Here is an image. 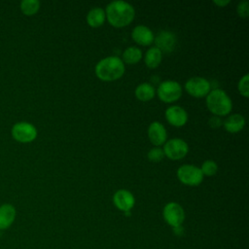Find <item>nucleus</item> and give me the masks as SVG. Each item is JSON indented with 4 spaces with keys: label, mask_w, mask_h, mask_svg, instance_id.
I'll return each instance as SVG.
<instances>
[{
    "label": "nucleus",
    "mask_w": 249,
    "mask_h": 249,
    "mask_svg": "<svg viewBox=\"0 0 249 249\" xmlns=\"http://www.w3.org/2000/svg\"><path fill=\"white\" fill-rule=\"evenodd\" d=\"M185 88L191 95L202 97L209 93L210 83L202 77H193L186 82Z\"/></svg>",
    "instance_id": "nucleus-9"
},
{
    "label": "nucleus",
    "mask_w": 249,
    "mask_h": 249,
    "mask_svg": "<svg viewBox=\"0 0 249 249\" xmlns=\"http://www.w3.org/2000/svg\"><path fill=\"white\" fill-rule=\"evenodd\" d=\"M113 202L118 209L127 212L134 206L135 199L130 192L126 190H119L114 194Z\"/></svg>",
    "instance_id": "nucleus-10"
},
{
    "label": "nucleus",
    "mask_w": 249,
    "mask_h": 249,
    "mask_svg": "<svg viewBox=\"0 0 249 249\" xmlns=\"http://www.w3.org/2000/svg\"><path fill=\"white\" fill-rule=\"evenodd\" d=\"M214 3H215L216 5H218V6H226L227 4L230 3V0H218V1L215 0Z\"/></svg>",
    "instance_id": "nucleus-28"
},
{
    "label": "nucleus",
    "mask_w": 249,
    "mask_h": 249,
    "mask_svg": "<svg viewBox=\"0 0 249 249\" xmlns=\"http://www.w3.org/2000/svg\"><path fill=\"white\" fill-rule=\"evenodd\" d=\"M161 52L157 47L150 48L145 54V63L150 68L157 67L161 60Z\"/></svg>",
    "instance_id": "nucleus-19"
},
{
    "label": "nucleus",
    "mask_w": 249,
    "mask_h": 249,
    "mask_svg": "<svg viewBox=\"0 0 249 249\" xmlns=\"http://www.w3.org/2000/svg\"><path fill=\"white\" fill-rule=\"evenodd\" d=\"M165 117L167 121L175 125V126H182L186 124L188 120L187 112L180 106H170L165 111Z\"/></svg>",
    "instance_id": "nucleus-13"
},
{
    "label": "nucleus",
    "mask_w": 249,
    "mask_h": 249,
    "mask_svg": "<svg viewBox=\"0 0 249 249\" xmlns=\"http://www.w3.org/2000/svg\"><path fill=\"white\" fill-rule=\"evenodd\" d=\"M206 104L208 109L215 115L224 116L231 110V100L223 89H213L206 97Z\"/></svg>",
    "instance_id": "nucleus-3"
},
{
    "label": "nucleus",
    "mask_w": 249,
    "mask_h": 249,
    "mask_svg": "<svg viewBox=\"0 0 249 249\" xmlns=\"http://www.w3.org/2000/svg\"><path fill=\"white\" fill-rule=\"evenodd\" d=\"M177 177L186 185L196 186L202 181L203 174L200 168L192 164H184L178 168Z\"/></svg>",
    "instance_id": "nucleus-5"
},
{
    "label": "nucleus",
    "mask_w": 249,
    "mask_h": 249,
    "mask_svg": "<svg viewBox=\"0 0 249 249\" xmlns=\"http://www.w3.org/2000/svg\"><path fill=\"white\" fill-rule=\"evenodd\" d=\"M156 46L160 52L164 53H169L173 51L175 44H176V37L174 33L167 31V30H162L159 32L157 35L156 39Z\"/></svg>",
    "instance_id": "nucleus-11"
},
{
    "label": "nucleus",
    "mask_w": 249,
    "mask_h": 249,
    "mask_svg": "<svg viewBox=\"0 0 249 249\" xmlns=\"http://www.w3.org/2000/svg\"><path fill=\"white\" fill-rule=\"evenodd\" d=\"M163 156H164V153L160 148H152L148 152V159L152 161H156V162L160 161L162 160Z\"/></svg>",
    "instance_id": "nucleus-23"
},
{
    "label": "nucleus",
    "mask_w": 249,
    "mask_h": 249,
    "mask_svg": "<svg viewBox=\"0 0 249 249\" xmlns=\"http://www.w3.org/2000/svg\"><path fill=\"white\" fill-rule=\"evenodd\" d=\"M237 13L242 18H247L249 15V4L246 0H243L237 5Z\"/></svg>",
    "instance_id": "nucleus-25"
},
{
    "label": "nucleus",
    "mask_w": 249,
    "mask_h": 249,
    "mask_svg": "<svg viewBox=\"0 0 249 249\" xmlns=\"http://www.w3.org/2000/svg\"><path fill=\"white\" fill-rule=\"evenodd\" d=\"M17 210L14 205L4 203L0 205V231L8 230L15 222Z\"/></svg>",
    "instance_id": "nucleus-12"
},
{
    "label": "nucleus",
    "mask_w": 249,
    "mask_h": 249,
    "mask_svg": "<svg viewBox=\"0 0 249 249\" xmlns=\"http://www.w3.org/2000/svg\"><path fill=\"white\" fill-rule=\"evenodd\" d=\"M142 56V52L137 47H128L124 50L123 53V59L128 64L136 63L140 60Z\"/></svg>",
    "instance_id": "nucleus-20"
},
{
    "label": "nucleus",
    "mask_w": 249,
    "mask_h": 249,
    "mask_svg": "<svg viewBox=\"0 0 249 249\" xmlns=\"http://www.w3.org/2000/svg\"><path fill=\"white\" fill-rule=\"evenodd\" d=\"M188 150V144L184 140L180 138H173L164 144L162 151L169 159L179 160L187 155Z\"/></svg>",
    "instance_id": "nucleus-8"
},
{
    "label": "nucleus",
    "mask_w": 249,
    "mask_h": 249,
    "mask_svg": "<svg viewBox=\"0 0 249 249\" xmlns=\"http://www.w3.org/2000/svg\"><path fill=\"white\" fill-rule=\"evenodd\" d=\"M244 124H245V120L239 114H233V115L228 117L224 123V126H225L226 130H228L229 132H231V133H235V132H238L239 130H241L243 128Z\"/></svg>",
    "instance_id": "nucleus-16"
},
{
    "label": "nucleus",
    "mask_w": 249,
    "mask_h": 249,
    "mask_svg": "<svg viewBox=\"0 0 249 249\" xmlns=\"http://www.w3.org/2000/svg\"><path fill=\"white\" fill-rule=\"evenodd\" d=\"M148 136L154 145H161L166 140V130L162 124L160 122H154L149 125Z\"/></svg>",
    "instance_id": "nucleus-14"
},
{
    "label": "nucleus",
    "mask_w": 249,
    "mask_h": 249,
    "mask_svg": "<svg viewBox=\"0 0 249 249\" xmlns=\"http://www.w3.org/2000/svg\"><path fill=\"white\" fill-rule=\"evenodd\" d=\"M105 16H107L108 21L112 25L122 27L132 21L134 18V9L127 2L116 0L107 5Z\"/></svg>",
    "instance_id": "nucleus-1"
},
{
    "label": "nucleus",
    "mask_w": 249,
    "mask_h": 249,
    "mask_svg": "<svg viewBox=\"0 0 249 249\" xmlns=\"http://www.w3.org/2000/svg\"><path fill=\"white\" fill-rule=\"evenodd\" d=\"M104 19H105V12L99 7L92 8L87 16L88 23L92 27L100 26L104 22Z\"/></svg>",
    "instance_id": "nucleus-17"
},
{
    "label": "nucleus",
    "mask_w": 249,
    "mask_h": 249,
    "mask_svg": "<svg viewBox=\"0 0 249 249\" xmlns=\"http://www.w3.org/2000/svg\"><path fill=\"white\" fill-rule=\"evenodd\" d=\"M135 95L141 101H148L154 97L155 89L148 83L140 84L135 89Z\"/></svg>",
    "instance_id": "nucleus-18"
},
{
    "label": "nucleus",
    "mask_w": 249,
    "mask_h": 249,
    "mask_svg": "<svg viewBox=\"0 0 249 249\" xmlns=\"http://www.w3.org/2000/svg\"><path fill=\"white\" fill-rule=\"evenodd\" d=\"M173 232L177 235V236H182L184 233V228L181 226H177L173 228Z\"/></svg>",
    "instance_id": "nucleus-27"
},
{
    "label": "nucleus",
    "mask_w": 249,
    "mask_h": 249,
    "mask_svg": "<svg viewBox=\"0 0 249 249\" xmlns=\"http://www.w3.org/2000/svg\"><path fill=\"white\" fill-rule=\"evenodd\" d=\"M40 2L38 0H23L20 2V10L25 16H32L38 12Z\"/></svg>",
    "instance_id": "nucleus-21"
},
{
    "label": "nucleus",
    "mask_w": 249,
    "mask_h": 249,
    "mask_svg": "<svg viewBox=\"0 0 249 249\" xmlns=\"http://www.w3.org/2000/svg\"><path fill=\"white\" fill-rule=\"evenodd\" d=\"M248 80H249V75L246 74L244 75L240 80H239V83H238V89L240 91V93L247 97L248 94H249V88H248Z\"/></svg>",
    "instance_id": "nucleus-24"
},
{
    "label": "nucleus",
    "mask_w": 249,
    "mask_h": 249,
    "mask_svg": "<svg viewBox=\"0 0 249 249\" xmlns=\"http://www.w3.org/2000/svg\"><path fill=\"white\" fill-rule=\"evenodd\" d=\"M124 64L118 56H108L97 62L95 66L96 76L103 81H113L123 76Z\"/></svg>",
    "instance_id": "nucleus-2"
},
{
    "label": "nucleus",
    "mask_w": 249,
    "mask_h": 249,
    "mask_svg": "<svg viewBox=\"0 0 249 249\" xmlns=\"http://www.w3.org/2000/svg\"><path fill=\"white\" fill-rule=\"evenodd\" d=\"M182 94V88L175 81H164L158 88V95L164 102L176 101Z\"/></svg>",
    "instance_id": "nucleus-6"
},
{
    "label": "nucleus",
    "mask_w": 249,
    "mask_h": 249,
    "mask_svg": "<svg viewBox=\"0 0 249 249\" xmlns=\"http://www.w3.org/2000/svg\"><path fill=\"white\" fill-rule=\"evenodd\" d=\"M131 36L133 40L143 46L150 45L154 41V34L150 28L145 25H137L132 30Z\"/></svg>",
    "instance_id": "nucleus-15"
},
{
    "label": "nucleus",
    "mask_w": 249,
    "mask_h": 249,
    "mask_svg": "<svg viewBox=\"0 0 249 249\" xmlns=\"http://www.w3.org/2000/svg\"><path fill=\"white\" fill-rule=\"evenodd\" d=\"M11 132L14 139L20 143L32 142L37 136L36 127L27 122L16 123L13 125Z\"/></svg>",
    "instance_id": "nucleus-4"
},
{
    "label": "nucleus",
    "mask_w": 249,
    "mask_h": 249,
    "mask_svg": "<svg viewBox=\"0 0 249 249\" xmlns=\"http://www.w3.org/2000/svg\"><path fill=\"white\" fill-rule=\"evenodd\" d=\"M209 124H210V126H212V127H219V126L222 124V120H221L219 117L214 116V117L210 118V120H209Z\"/></svg>",
    "instance_id": "nucleus-26"
},
{
    "label": "nucleus",
    "mask_w": 249,
    "mask_h": 249,
    "mask_svg": "<svg viewBox=\"0 0 249 249\" xmlns=\"http://www.w3.org/2000/svg\"><path fill=\"white\" fill-rule=\"evenodd\" d=\"M217 169H218V166L216 164V162L214 160H205L202 165H201V172L202 174H205L207 176H211V175H214L216 172H217Z\"/></svg>",
    "instance_id": "nucleus-22"
},
{
    "label": "nucleus",
    "mask_w": 249,
    "mask_h": 249,
    "mask_svg": "<svg viewBox=\"0 0 249 249\" xmlns=\"http://www.w3.org/2000/svg\"><path fill=\"white\" fill-rule=\"evenodd\" d=\"M164 221L172 228L181 226L185 220V212L183 207L176 202H168L162 210Z\"/></svg>",
    "instance_id": "nucleus-7"
}]
</instances>
